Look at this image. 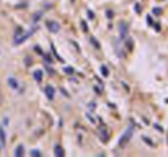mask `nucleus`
<instances>
[{"instance_id":"nucleus-18","label":"nucleus","mask_w":168,"mask_h":157,"mask_svg":"<svg viewBox=\"0 0 168 157\" xmlns=\"http://www.w3.org/2000/svg\"><path fill=\"white\" fill-rule=\"evenodd\" d=\"M80 26H82V30H83V31H88V26H87V23H85V21H82V23H80Z\"/></svg>"},{"instance_id":"nucleus-13","label":"nucleus","mask_w":168,"mask_h":157,"mask_svg":"<svg viewBox=\"0 0 168 157\" xmlns=\"http://www.w3.org/2000/svg\"><path fill=\"white\" fill-rule=\"evenodd\" d=\"M90 41H91V44L95 46L96 49H100V44H98V41H96V38H95V36H90Z\"/></svg>"},{"instance_id":"nucleus-17","label":"nucleus","mask_w":168,"mask_h":157,"mask_svg":"<svg viewBox=\"0 0 168 157\" xmlns=\"http://www.w3.org/2000/svg\"><path fill=\"white\" fill-rule=\"evenodd\" d=\"M43 56H44V59L47 61V62H49V64L52 62V56H51V54H43Z\"/></svg>"},{"instance_id":"nucleus-6","label":"nucleus","mask_w":168,"mask_h":157,"mask_svg":"<svg viewBox=\"0 0 168 157\" xmlns=\"http://www.w3.org/2000/svg\"><path fill=\"white\" fill-rule=\"evenodd\" d=\"M65 152H64V147L60 146V144H56L54 146V156H57V157H62Z\"/></svg>"},{"instance_id":"nucleus-10","label":"nucleus","mask_w":168,"mask_h":157,"mask_svg":"<svg viewBox=\"0 0 168 157\" xmlns=\"http://www.w3.org/2000/svg\"><path fill=\"white\" fill-rule=\"evenodd\" d=\"M33 75H34V80H36V82H43V71H39L38 69Z\"/></svg>"},{"instance_id":"nucleus-21","label":"nucleus","mask_w":168,"mask_h":157,"mask_svg":"<svg viewBox=\"0 0 168 157\" xmlns=\"http://www.w3.org/2000/svg\"><path fill=\"white\" fill-rule=\"evenodd\" d=\"M154 13H155V15H160V13H162V8H158V7L154 8Z\"/></svg>"},{"instance_id":"nucleus-19","label":"nucleus","mask_w":168,"mask_h":157,"mask_svg":"<svg viewBox=\"0 0 168 157\" xmlns=\"http://www.w3.org/2000/svg\"><path fill=\"white\" fill-rule=\"evenodd\" d=\"M64 71L67 72V74H74V69H72V67H69V65H67V67H64Z\"/></svg>"},{"instance_id":"nucleus-8","label":"nucleus","mask_w":168,"mask_h":157,"mask_svg":"<svg viewBox=\"0 0 168 157\" xmlns=\"http://www.w3.org/2000/svg\"><path fill=\"white\" fill-rule=\"evenodd\" d=\"M54 87H52V85H47V87H46V97L49 98V100H52V98H54Z\"/></svg>"},{"instance_id":"nucleus-20","label":"nucleus","mask_w":168,"mask_h":157,"mask_svg":"<svg viewBox=\"0 0 168 157\" xmlns=\"http://www.w3.org/2000/svg\"><path fill=\"white\" fill-rule=\"evenodd\" d=\"M87 118L90 119V123H96V119H95V118L91 116V115H88V113H87Z\"/></svg>"},{"instance_id":"nucleus-9","label":"nucleus","mask_w":168,"mask_h":157,"mask_svg":"<svg viewBox=\"0 0 168 157\" xmlns=\"http://www.w3.org/2000/svg\"><path fill=\"white\" fill-rule=\"evenodd\" d=\"M15 156H16V157L25 156V146H23V144H20V146H16V149H15Z\"/></svg>"},{"instance_id":"nucleus-1","label":"nucleus","mask_w":168,"mask_h":157,"mask_svg":"<svg viewBox=\"0 0 168 157\" xmlns=\"http://www.w3.org/2000/svg\"><path fill=\"white\" fill-rule=\"evenodd\" d=\"M98 136L101 139V142H108L111 137V133H110V128L106 126L104 123L100 124V128H98Z\"/></svg>"},{"instance_id":"nucleus-11","label":"nucleus","mask_w":168,"mask_h":157,"mask_svg":"<svg viewBox=\"0 0 168 157\" xmlns=\"http://www.w3.org/2000/svg\"><path fill=\"white\" fill-rule=\"evenodd\" d=\"M21 34H23V28H16V30H15V39L16 38H20V36H21Z\"/></svg>"},{"instance_id":"nucleus-22","label":"nucleus","mask_w":168,"mask_h":157,"mask_svg":"<svg viewBox=\"0 0 168 157\" xmlns=\"http://www.w3.org/2000/svg\"><path fill=\"white\" fill-rule=\"evenodd\" d=\"M88 18H90V20L95 18V15H93V12H91V10H88Z\"/></svg>"},{"instance_id":"nucleus-23","label":"nucleus","mask_w":168,"mask_h":157,"mask_svg":"<svg viewBox=\"0 0 168 157\" xmlns=\"http://www.w3.org/2000/svg\"><path fill=\"white\" fill-rule=\"evenodd\" d=\"M39 18H41V13H38V15H34V16H33V20H34V21H38Z\"/></svg>"},{"instance_id":"nucleus-12","label":"nucleus","mask_w":168,"mask_h":157,"mask_svg":"<svg viewBox=\"0 0 168 157\" xmlns=\"http://www.w3.org/2000/svg\"><path fill=\"white\" fill-rule=\"evenodd\" d=\"M51 49H52V54L56 56V59H59V61H62V57H60V56L57 54V51H56V46H54V44H51Z\"/></svg>"},{"instance_id":"nucleus-14","label":"nucleus","mask_w":168,"mask_h":157,"mask_svg":"<svg viewBox=\"0 0 168 157\" xmlns=\"http://www.w3.org/2000/svg\"><path fill=\"white\" fill-rule=\"evenodd\" d=\"M0 141H2V144H5V131L0 128Z\"/></svg>"},{"instance_id":"nucleus-3","label":"nucleus","mask_w":168,"mask_h":157,"mask_svg":"<svg viewBox=\"0 0 168 157\" xmlns=\"http://www.w3.org/2000/svg\"><path fill=\"white\" fill-rule=\"evenodd\" d=\"M46 26H47V30L51 33H59V30H60V25H59V21H56V20H47Z\"/></svg>"},{"instance_id":"nucleus-5","label":"nucleus","mask_w":168,"mask_h":157,"mask_svg":"<svg viewBox=\"0 0 168 157\" xmlns=\"http://www.w3.org/2000/svg\"><path fill=\"white\" fill-rule=\"evenodd\" d=\"M114 49H116V54L119 57H124V49L121 46V39H114Z\"/></svg>"},{"instance_id":"nucleus-24","label":"nucleus","mask_w":168,"mask_h":157,"mask_svg":"<svg viewBox=\"0 0 168 157\" xmlns=\"http://www.w3.org/2000/svg\"><path fill=\"white\" fill-rule=\"evenodd\" d=\"M106 16H108V18H113V12H111V10H108V12H106Z\"/></svg>"},{"instance_id":"nucleus-7","label":"nucleus","mask_w":168,"mask_h":157,"mask_svg":"<svg viewBox=\"0 0 168 157\" xmlns=\"http://www.w3.org/2000/svg\"><path fill=\"white\" fill-rule=\"evenodd\" d=\"M8 85L12 87L13 90H18V88H20V84H18V80H16V78H15V77H8Z\"/></svg>"},{"instance_id":"nucleus-25","label":"nucleus","mask_w":168,"mask_h":157,"mask_svg":"<svg viewBox=\"0 0 168 157\" xmlns=\"http://www.w3.org/2000/svg\"><path fill=\"white\" fill-rule=\"evenodd\" d=\"M72 2H75V0H72Z\"/></svg>"},{"instance_id":"nucleus-2","label":"nucleus","mask_w":168,"mask_h":157,"mask_svg":"<svg viewBox=\"0 0 168 157\" xmlns=\"http://www.w3.org/2000/svg\"><path fill=\"white\" fill-rule=\"evenodd\" d=\"M132 131H134V128H132V126H129L127 129L124 131V134L121 136L119 142H117V146H119V147H124V146H126V142H127L131 137H132Z\"/></svg>"},{"instance_id":"nucleus-15","label":"nucleus","mask_w":168,"mask_h":157,"mask_svg":"<svg viewBox=\"0 0 168 157\" xmlns=\"http://www.w3.org/2000/svg\"><path fill=\"white\" fill-rule=\"evenodd\" d=\"M100 71H101V74H103V77L108 75V69H106V65H101V67H100Z\"/></svg>"},{"instance_id":"nucleus-4","label":"nucleus","mask_w":168,"mask_h":157,"mask_svg":"<svg viewBox=\"0 0 168 157\" xmlns=\"http://www.w3.org/2000/svg\"><path fill=\"white\" fill-rule=\"evenodd\" d=\"M127 33H129V26L126 21H119V36L123 39L127 38Z\"/></svg>"},{"instance_id":"nucleus-16","label":"nucleus","mask_w":168,"mask_h":157,"mask_svg":"<svg viewBox=\"0 0 168 157\" xmlns=\"http://www.w3.org/2000/svg\"><path fill=\"white\" fill-rule=\"evenodd\" d=\"M30 156H33V157H39V156H41V152H39V150H36V149H33L31 152H30Z\"/></svg>"}]
</instances>
